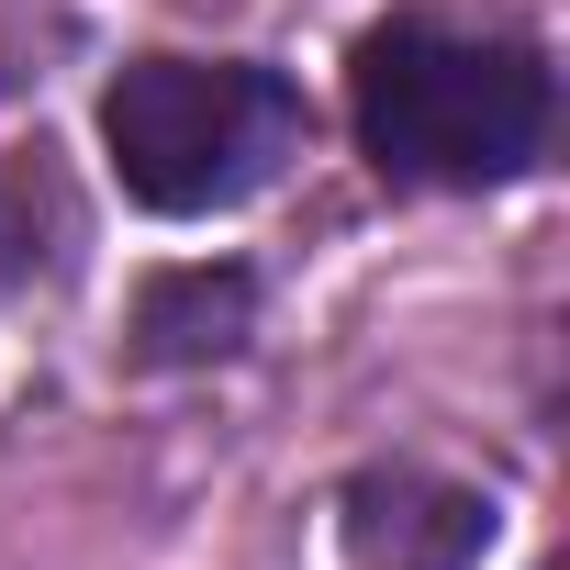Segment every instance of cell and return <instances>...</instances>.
Instances as JSON below:
<instances>
[{
    "label": "cell",
    "instance_id": "cell-1",
    "mask_svg": "<svg viewBox=\"0 0 570 570\" xmlns=\"http://www.w3.org/2000/svg\"><path fill=\"white\" fill-rule=\"evenodd\" d=\"M347 112L381 179L403 190H492L537 168L548 146V68L537 46L503 35H448V23H381L347 68Z\"/></svg>",
    "mask_w": 570,
    "mask_h": 570
},
{
    "label": "cell",
    "instance_id": "cell-2",
    "mask_svg": "<svg viewBox=\"0 0 570 570\" xmlns=\"http://www.w3.org/2000/svg\"><path fill=\"white\" fill-rule=\"evenodd\" d=\"M101 146L146 213H235L303 157V90L246 57H135L101 90Z\"/></svg>",
    "mask_w": 570,
    "mask_h": 570
},
{
    "label": "cell",
    "instance_id": "cell-3",
    "mask_svg": "<svg viewBox=\"0 0 570 570\" xmlns=\"http://www.w3.org/2000/svg\"><path fill=\"white\" fill-rule=\"evenodd\" d=\"M492 537V503L425 470H358L347 481V548L370 570H470Z\"/></svg>",
    "mask_w": 570,
    "mask_h": 570
},
{
    "label": "cell",
    "instance_id": "cell-4",
    "mask_svg": "<svg viewBox=\"0 0 570 570\" xmlns=\"http://www.w3.org/2000/svg\"><path fill=\"white\" fill-rule=\"evenodd\" d=\"M246 325V279L235 268H190V279H157L146 292V358H224Z\"/></svg>",
    "mask_w": 570,
    "mask_h": 570
}]
</instances>
